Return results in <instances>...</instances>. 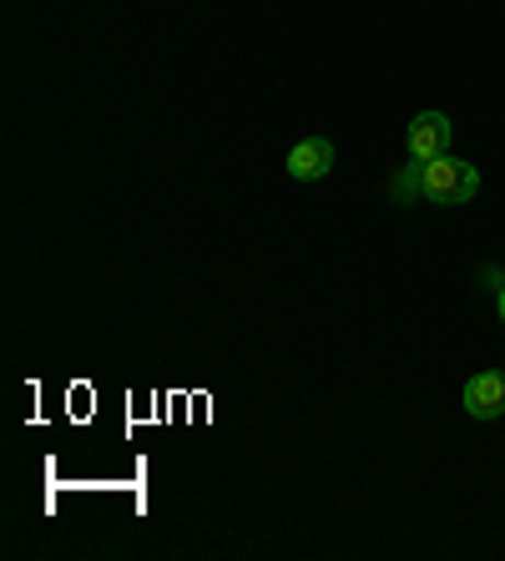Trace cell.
Listing matches in <instances>:
<instances>
[{"label":"cell","mask_w":505,"mask_h":561,"mask_svg":"<svg viewBox=\"0 0 505 561\" xmlns=\"http://www.w3.org/2000/svg\"><path fill=\"white\" fill-rule=\"evenodd\" d=\"M480 193V172L470 168V162H460V157H435V162H425V203H435V208H460V203H470V197Z\"/></svg>","instance_id":"6da1fadb"},{"label":"cell","mask_w":505,"mask_h":561,"mask_svg":"<svg viewBox=\"0 0 505 561\" xmlns=\"http://www.w3.org/2000/svg\"><path fill=\"white\" fill-rule=\"evenodd\" d=\"M404 147H410L415 162L445 157L450 152V117H445V112H420V117L410 122V131H404Z\"/></svg>","instance_id":"7a4b0ae2"},{"label":"cell","mask_w":505,"mask_h":561,"mask_svg":"<svg viewBox=\"0 0 505 561\" xmlns=\"http://www.w3.org/2000/svg\"><path fill=\"white\" fill-rule=\"evenodd\" d=\"M460 400H466V415L501 420L505 415V375H501V369H480V375H470Z\"/></svg>","instance_id":"3957f363"},{"label":"cell","mask_w":505,"mask_h":561,"mask_svg":"<svg viewBox=\"0 0 505 561\" xmlns=\"http://www.w3.org/2000/svg\"><path fill=\"white\" fill-rule=\"evenodd\" d=\"M329 172H334V142L329 137H303L288 152V178L294 183H324Z\"/></svg>","instance_id":"277c9868"},{"label":"cell","mask_w":505,"mask_h":561,"mask_svg":"<svg viewBox=\"0 0 505 561\" xmlns=\"http://www.w3.org/2000/svg\"><path fill=\"white\" fill-rule=\"evenodd\" d=\"M389 197H394L400 208L420 203V197H425V162H404V168L394 172V183H389Z\"/></svg>","instance_id":"5b68a950"},{"label":"cell","mask_w":505,"mask_h":561,"mask_svg":"<svg viewBox=\"0 0 505 561\" xmlns=\"http://www.w3.org/2000/svg\"><path fill=\"white\" fill-rule=\"evenodd\" d=\"M495 304H501V324H505V284H501V294H495Z\"/></svg>","instance_id":"8992f818"}]
</instances>
